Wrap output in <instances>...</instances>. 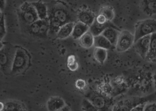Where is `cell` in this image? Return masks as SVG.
Returning <instances> with one entry per match:
<instances>
[{"instance_id": "ffe728a7", "label": "cell", "mask_w": 156, "mask_h": 111, "mask_svg": "<svg viewBox=\"0 0 156 111\" xmlns=\"http://www.w3.org/2000/svg\"><path fill=\"white\" fill-rule=\"evenodd\" d=\"M4 104L3 110L6 111H18V110H26V106L23 103L16 101H9Z\"/></svg>"}, {"instance_id": "8992f818", "label": "cell", "mask_w": 156, "mask_h": 111, "mask_svg": "<svg viewBox=\"0 0 156 111\" xmlns=\"http://www.w3.org/2000/svg\"><path fill=\"white\" fill-rule=\"evenodd\" d=\"M156 22L154 19H146L141 21L136 24L135 26L134 42L143 36L147 35H151L155 32Z\"/></svg>"}, {"instance_id": "484cf974", "label": "cell", "mask_w": 156, "mask_h": 111, "mask_svg": "<svg viewBox=\"0 0 156 111\" xmlns=\"http://www.w3.org/2000/svg\"><path fill=\"white\" fill-rule=\"evenodd\" d=\"M95 21L99 24H105L107 21H108L107 20V18H105V17L104 15H103L102 14H99L95 17Z\"/></svg>"}, {"instance_id": "d6a6232c", "label": "cell", "mask_w": 156, "mask_h": 111, "mask_svg": "<svg viewBox=\"0 0 156 111\" xmlns=\"http://www.w3.org/2000/svg\"><path fill=\"white\" fill-rule=\"evenodd\" d=\"M3 46H4L3 43L1 40H0V49H1L3 47Z\"/></svg>"}, {"instance_id": "d4e9b609", "label": "cell", "mask_w": 156, "mask_h": 111, "mask_svg": "<svg viewBox=\"0 0 156 111\" xmlns=\"http://www.w3.org/2000/svg\"><path fill=\"white\" fill-rule=\"evenodd\" d=\"M86 86V82L83 80H81V79H79L77 80L76 82V87L79 89H85Z\"/></svg>"}, {"instance_id": "ba28073f", "label": "cell", "mask_w": 156, "mask_h": 111, "mask_svg": "<svg viewBox=\"0 0 156 111\" xmlns=\"http://www.w3.org/2000/svg\"><path fill=\"white\" fill-rule=\"evenodd\" d=\"M151 35L143 36L134 42L136 51L138 52L140 56L144 59H145V58L149 51L151 42Z\"/></svg>"}, {"instance_id": "836d02e7", "label": "cell", "mask_w": 156, "mask_h": 111, "mask_svg": "<svg viewBox=\"0 0 156 111\" xmlns=\"http://www.w3.org/2000/svg\"><path fill=\"white\" fill-rule=\"evenodd\" d=\"M3 15V14H2V11L1 10H0V18H2V17Z\"/></svg>"}, {"instance_id": "5bb4252c", "label": "cell", "mask_w": 156, "mask_h": 111, "mask_svg": "<svg viewBox=\"0 0 156 111\" xmlns=\"http://www.w3.org/2000/svg\"><path fill=\"white\" fill-rule=\"evenodd\" d=\"M65 105V101L60 97H51L48 99L47 104L48 110L51 111L60 110Z\"/></svg>"}, {"instance_id": "603a6c76", "label": "cell", "mask_w": 156, "mask_h": 111, "mask_svg": "<svg viewBox=\"0 0 156 111\" xmlns=\"http://www.w3.org/2000/svg\"><path fill=\"white\" fill-rule=\"evenodd\" d=\"M6 34L5 21L4 15L0 18V40H2Z\"/></svg>"}, {"instance_id": "52a82bcc", "label": "cell", "mask_w": 156, "mask_h": 111, "mask_svg": "<svg viewBox=\"0 0 156 111\" xmlns=\"http://www.w3.org/2000/svg\"><path fill=\"white\" fill-rule=\"evenodd\" d=\"M134 35L128 30L120 33L118 40L115 45V48L118 52H125L129 49L134 44Z\"/></svg>"}, {"instance_id": "4316f807", "label": "cell", "mask_w": 156, "mask_h": 111, "mask_svg": "<svg viewBox=\"0 0 156 111\" xmlns=\"http://www.w3.org/2000/svg\"><path fill=\"white\" fill-rule=\"evenodd\" d=\"M155 103L145 104L144 107V111H155Z\"/></svg>"}, {"instance_id": "1f68e13d", "label": "cell", "mask_w": 156, "mask_h": 111, "mask_svg": "<svg viewBox=\"0 0 156 111\" xmlns=\"http://www.w3.org/2000/svg\"><path fill=\"white\" fill-rule=\"evenodd\" d=\"M3 107H4V104L2 103V102H0V111L3 110Z\"/></svg>"}, {"instance_id": "f1b7e54d", "label": "cell", "mask_w": 156, "mask_h": 111, "mask_svg": "<svg viewBox=\"0 0 156 111\" xmlns=\"http://www.w3.org/2000/svg\"><path fill=\"white\" fill-rule=\"evenodd\" d=\"M145 104H139L137 106L134 107L133 109H132L131 110L132 111H143L144 110V107Z\"/></svg>"}, {"instance_id": "7a4b0ae2", "label": "cell", "mask_w": 156, "mask_h": 111, "mask_svg": "<svg viewBox=\"0 0 156 111\" xmlns=\"http://www.w3.org/2000/svg\"><path fill=\"white\" fill-rule=\"evenodd\" d=\"M30 59V55L25 49L21 47L17 48L10 73L13 75H19L24 72L29 67Z\"/></svg>"}, {"instance_id": "d6986e66", "label": "cell", "mask_w": 156, "mask_h": 111, "mask_svg": "<svg viewBox=\"0 0 156 111\" xmlns=\"http://www.w3.org/2000/svg\"><path fill=\"white\" fill-rule=\"evenodd\" d=\"M94 36L89 30L86 32L80 38V44L84 48L89 49L94 46Z\"/></svg>"}, {"instance_id": "e0dca14e", "label": "cell", "mask_w": 156, "mask_h": 111, "mask_svg": "<svg viewBox=\"0 0 156 111\" xmlns=\"http://www.w3.org/2000/svg\"><path fill=\"white\" fill-rule=\"evenodd\" d=\"M35 8L38 19H46L47 18V5L42 2H36L31 3Z\"/></svg>"}, {"instance_id": "30bf717a", "label": "cell", "mask_w": 156, "mask_h": 111, "mask_svg": "<svg viewBox=\"0 0 156 111\" xmlns=\"http://www.w3.org/2000/svg\"><path fill=\"white\" fill-rule=\"evenodd\" d=\"M120 33V31L119 30V29H116L115 27H109L105 29L101 34L104 36H105L113 46H115V45L116 43L117 40H118Z\"/></svg>"}, {"instance_id": "cb8c5ba5", "label": "cell", "mask_w": 156, "mask_h": 111, "mask_svg": "<svg viewBox=\"0 0 156 111\" xmlns=\"http://www.w3.org/2000/svg\"><path fill=\"white\" fill-rule=\"evenodd\" d=\"M83 110H97L95 107L88 100L84 99L83 101Z\"/></svg>"}, {"instance_id": "44dd1931", "label": "cell", "mask_w": 156, "mask_h": 111, "mask_svg": "<svg viewBox=\"0 0 156 111\" xmlns=\"http://www.w3.org/2000/svg\"><path fill=\"white\" fill-rule=\"evenodd\" d=\"M107 56V49L95 47L94 50V58L95 60L99 64H104Z\"/></svg>"}, {"instance_id": "277c9868", "label": "cell", "mask_w": 156, "mask_h": 111, "mask_svg": "<svg viewBox=\"0 0 156 111\" xmlns=\"http://www.w3.org/2000/svg\"><path fill=\"white\" fill-rule=\"evenodd\" d=\"M26 32L32 36L38 39H47L49 33L50 25L48 18L38 19L29 25L25 27Z\"/></svg>"}, {"instance_id": "9c48e42d", "label": "cell", "mask_w": 156, "mask_h": 111, "mask_svg": "<svg viewBox=\"0 0 156 111\" xmlns=\"http://www.w3.org/2000/svg\"><path fill=\"white\" fill-rule=\"evenodd\" d=\"M77 19L87 26L90 27L95 21V15L93 12L87 9L80 10L76 14Z\"/></svg>"}, {"instance_id": "f546056e", "label": "cell", "mask_w": 156, "mask_h": 111, "mask_svg": "<svg viewBox=\"0 0 156 111\" xmlns=\"http://www.w3.org/2000/svg\"><path fill=\"white\" fill-rule=\"evenodd\" d=\"M76 62V57L74 55H71L68 58L67 60V65H70Z\"/></svg>"}, {"instance_id": "8fae6325", "label": "cell", "mask_w": 156, "mask_h": 111, "mask_svg": "<svg viewBox=\"0 0 156 111\" xmlns=\"http://www.w3.org/2000/svg\"><path fill=\"white\" fill-rule=\"evenodd\" d=\"M156 0H142L140 8L143 12L148 16L155 15Z\"/></svg>"}, {"instance_id": "7402d4cb", "label": "cell", "mask_w": 156, "mask_h": 111, "mask_svg": "<svg viewBox=\"0 0 156 111\" xmlns=\"http://www.w3.org/2000/svg\"><path fill=\"white\" fill-rule=\"evenodd\" d=\"M99 14L104 15L107 20L110 22L113 19L115 15L113 8L110 6H105L102 8L100 10Z\"/></svg>"}, {"instance_id": "2e32d148", "label": "cell", "mask_w": 156, "mask_h": 111, "mask_svg": "<svg viewBox=\"0 0 156 111\" xmlns=\"http://www.w3.org/2000/svg\"><path fill=\"white\" fill-rule=\"evenodd\" d=\"M94 45L95 47L101 48L105 49H110L115 48V46H113L102 34L94 36Z\"/></svg>"}, {"instance_id": "3957f363", "label": "cell", "mask_w": 156, "mask_h": 111, "mask_svg": "<svg viewBox=\"0 0 156 111\" xmlns=\"http://www.w3.org/2000/svg\"><path fill=\"white\" fill-rule=\"evenodd\" d=\"M17 15L21 23L25 27L38 19L37 12L31 3H23L17 10Z\"/></svg>"}, {"instance_id": "7c38bea8", "label": "cell", "mask_w": 156, "mask_h": 111, "mask_svg": "<svg viewBox=\"0 0 156 111\" xmlns=\"http://www.w3.org/2000/svg\"><path fill=\"white\" fill-rule=\"evenodd\" d=\"M89 26L80 21L75 22L71 33L72 38L74 40L80 39L83 35H84L86 32L89 30Z\"/></svg>"}, {"instance_id": "6da1fadb", "label": "cell", "mask_w": 156, "mask_h": 111, "mask_svg": "<svg viewBox=\"0 0 156 111\" xmlns=\"http://www.w3.org/2000/svg\"><path fill=\"white\" fill-rule=\"evenodd\" d=\"M47 5V18L50 25L48 33L56 34L62 25L77 21V15L66 3L56 1Z\"/></svg>"}, {"instance_id": "4dcf8cb0", "label": "cell", "mask_w": 156, "mask_h": 111, "mask_svg": "<svg viewBox=\"0 0 156 111\" xmlns=\"http://www.w3.org/2000/svg\"><path fill=\"white\" fill-rule=\"evenodd\" d=\"M6 6V0H0V10L4 11Z\"/></svg>"}, {"instance_id": "83f0119b", "label": "cell", "mask_w": 156, "mask_h": 111, "mask_svg": "<svg viewBox=\"0 0 156 111\" xmlns=\"http://www.w3.org/2000/svg\"><path fill=\"white\" fill-rule=\"evenodd\" d=\"M67 66H68V67L69 68V69L71 71H75L78 69V67H79V65H78V63L76 61L72 64L67 65Z\"/></svg>"}, {"instance_id": "9a60e30c", "label": "cell", "mask_w": 156, "mask_h": 111, "mask_svg": "<svg viewBox=\"0 0 156 111\" xmlns=\"http://www.w3.org/2000/svg\"><path fill=\"white\" fill-rule=\"evenodd\" d=\"M75 22H69L62 25L56 33V37L59 39H65L71 35Z\"/></svg>"}, {"instance_id": "4fadbf2b", "label": "cell", "mask_w": 156, "mask_h": 111, "mask_svg": "<svg viewBox=\"0 0 156 111\" xmlns=\"http://www.w3.org/2000/svg\"><path fill=\"white\" fill-rule=\"evenodd\" d=\"M115 27L111 23L110 21H107L105 24H99V23H97L95 21H94V22L92 23V24L89 27V30L94 35V36H97L99 35H101L105 29H107V27Z\"/></svg>"}, {"instance_id": "5b68a950", "label": "cell", "mask_w": 156, "mask_h": 111, "mask_svg": "<svg viewBox=\"0 0 156 111\" xmlns=\"http://www.w3.org/2000/svg\"><path fill=\"white\" fill-rule=\"evenodd\" d=\"M16 49L12 45L7 44L0 49V69L5 74L11 72Z\"/></svg>"}, {"instance_id": "ac0fdd59", "label": "cell", "mask_w": 156, "mask_h": 111, "mask_svg": "<svg viewBox=\"0 0 156 111\" xmlns=\"http://www.w3.org/2000/svg\"><path fill=\"white\" fill-rule=\"evenodd\" d=\"M155 48H156V39L155 32L151 35V42L149 51L145 58V59L149 62H155Z\"/></svg>"}]
</instances>
